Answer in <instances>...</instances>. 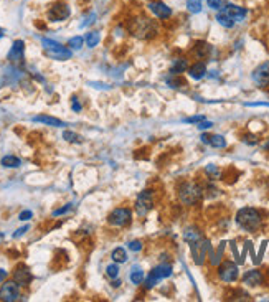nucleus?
I'll use <instances>...</instances> for the list:
<instances>
[{
  "mask_svg": "<svg viewBox=\"0 0 269 302\" xmlns=\"http://www.w3.org/2000/svg\"><path fill=\"white\" fill-rule=\"evenodd\" d=\"M127 30L132 37L141 38V40H150L159 33L157 23L145 15H136L129 20Z\"/></svg>",
  "mask_w": 269,
  "mask_h": 302,
  "instance_id": "nucleus-1",
  "label": "nucleus"
},
{
  "mask_svg": "<svg viewBox=\"0 0 269 302\" xmlns=\"http://www.w3.org/2000/svg\"><path fill=\"white\" fill-rule=\"evenodd\" d=\"M236 223H238V226L243 228L245 231H256L261 226L263 218H261V213L256 208L245 206V208H241L236 213Z\"/></svg>",
  "mask_w": 269,
  "mask_h": 302,
  "instance_id": "nucleus-2",
  "label": "nucleus"
},
{
  "mask_svg": "<svg viewBox=\"0 0 269 302\" xmlns=\"http://www.w3.org/2000/svg\"><path fill=\"white\" fill-rule=\"evenodd\" d=\"M179 198L184 205L193 206L195 203H198V200L202 198V188L193 182H185V183H182L179 188Z\"/></svg>",
  "mask_w": 269,
  "mask_h": 302,
  "instance_id": "nucleus-3",
  "label": "nucleus"
},
{
  "mask_svg": "<svg viewBox=\"0 0 269 302\" xmlns=\"http://www.w3.org/2000/svg\"><path fill=\"white\" fill-rule=\"evenodd\" d=\"M43 48H45L46 57L53 58V60H68L71 58V50L64 48L63 45L56 43L53 40H48V38H41Z\"/></svg>",
  "mask_w": 269,
  "mask_h": 302,
  "instance_id": "nucleus-4",
  "label": "nucleus"
},
{
  "mask_svg": "<svg viewBox=\"0 0 269 302\" xmlns=\"http://www.w3.org/2000/svg\"><path fill=\"white\" fill-rule=\"evenodd\" d=\"M154 206V192L152 190H144L136 200V211L139 217H145Z\"/></svg>",
  "mask_w": 269,
  "mask_h": 302,
  "instance_id": "nucleus-5",
  "label": "nucleus"
},
{
  "mask_svg": "<svg viewBox=\"0 0 269 302\" xmlns=\"http://www.w3.org/2000/svg\"><path fill=\"white\" fill-rule=\"evenodd\" d=\"M132 220V211L129 208H116L112 213L109 215L107 221L112 226H127Z\"/></svg>",
  "mask_w": 269,
  "mask_h": 302,
  "instance_id": "nucleus-6",
  "label": "nucleus"
},
{
  "mask_svg": "<svg viewBox=\"0 0 269 302\" xmlns=\"http://www.w3.org/2000/svg\"><path fill=\"white\" fill-rule=\"evenodd\" d=\"M238 276H240V271H238V266L233 261H225L218 267V278L223 282H235Z\"/></svg>",
  "mask_w": 269,
  "mask_h": 302,
  "instance_id": "nucleus-7",
  "label": "nucleus"
},
{
  "mask_svg": "<svg viewBox=\"0 0 269 302\" xmlns=\"http://www.w3.org/2000/svg\"><path fill=\"white\" fill-rule=\"evenodd\" d=\"M20 297L19 284L15 281H8L0 287V301L2 302H15Z\"/></svg>",
  "mask_w": 269,
  "mask_h": 302,
  "instance_id": "nucleus-8",
  "label": "nucleus"
},
{
  "mask_svg": "<svg viewBox=\"0 0 269 302\" xmlns=\"http://www.w3.org/2000/svg\"><path fill=\"white\" fill-rule=\"evenodd\" d=\"M253 81L259 86V88H266V86H269V61L261 63L253 71Z\"/></svg>",
  "mask_w": 269,
  "mask_h": 302,
  "instance_id": "nucleus-9",
  "label": "nucleus"
},
{
  "mask_svg": "<svg viewBox=\"0 0 269 302\" xmlns=\"http://www.w3.org/2000/svg\"><path fill=\"white\" fill-rule=\"evenodd\" d=\"M147 7H149V10L152 12V15L157 17L160 20H167L168 17L172 15V8L166 5L164 2H160V0H154V2H150Z\"/></svg>",
  "mask_w": 269,
  "mask_h": 302,
  "instance_id": "nucleus-10",
  "label": "nucleus"
},
{
  "mask_svg": "<svg viewBox=\"0 0 269 302\" xmlns=\"http://www.w3.org/2000/svg\"><path fill=\"white\" fill-rule=\"evenodd\" d=\"M69 17V7L66 3H55L48 10V20L50 21H63Z\"/></svg>",
  "mask_w": 269,
  "mask_h": 302,
  "instance_id": "nucleus-11",
  "label": "nucleus"
},
{
  "mask_svg": "<svg viewBox=\"0 0 269 302\" xmlns=\"http://www.w3.org/2000/svg\"><path fill=\"white\" fill-rule=\"evenodd\" d=\"M23 55H25V43L21 40L14 41L10 51H8V60H10V63L21 64L23 63Z\"/></svg>",
  "mask_w": 269,
  "mask_h": 302,
  "instance_id": "nucleus-12",
  "label": "nucleus"
},
{
  "mask_svg": "<svg viewBox=\"0 0 269 302\" xmlns=\"http://www.w3.org/2000/svg\"><path fill=\"white\" fill-rule=\"evenodd\" d=\"M192 251H193V258L197 264H203V260L207 256V251H210V243L205 240H200L197 243L192 244Z\"/></svg>",
  "mask_w": 269,
  "mask_h": 302,
  "instance_id": "nucleus-13",
  "label": "nucleus"
},
{
  "mask_svg": "<svg viewBox=\"0 0 269 302\" xmlns=\"http://www.w3.org/2000/svg\"><path fill=\"white\" fill-rule=\"evenodd\" d=\"M32 279H33V276L27 266H23V264L17 266V269L14 271V281L19 284V286H28V284L32 282Z\"/></svg>",
  "mask_w": 269,
  "mask_h": 302,
  "instance_id": "nucleus-14",
  "label": "nucleus"
},
{
  "mask_svg": "<svg viewBox=\"0 0 269 302\" xmlns=\"http://www.w3.org/2000/svg\"><path fill=\"white\" fill-rule=\"evenodd\" d=\"M221 10H223L225 14H228L235 21H241L246 17V8H243L240 5H233V3H227Z\"/></svg>",
  "mask_w": 269,
  "mask_h": 302,
  "instance_id": "nucleus-15",
  "label": "nucleus"
},
{
  "mask_svg": "<svg viewBox=\"0 0 269 302\" xmlns=\"http://www.w3.org/2000/svg\"><path fill=\"white\" fill-rule=\"evenodd\" d=\"M202 142L207 145H211V147H215V149L227 147V141H225V137L220 136V134H213V136H207V134H203Z\"/></svg>",
  "mask_w": 269,
  "mask_h": 302,
  "instance_id": "nucleus-16",
  "label": "nucleus"
},
{
  "mask_svg": "<svg viewBox=\"0 0 269 302\" xmlns=\"http://www.w3.org/2000/svg\"><path fill=\"white\" fill-rule=\"evenodd\" d=\"M243 284L251 286V287L259 286V284H263V274L259 273L258 269H251L245 276H243Z\"/></svg>",
  "mask_w": 269,
  "mask_h": 302,
  "instance_id": "nucleus-17",
  "label": "nucleus"
},
{
  "mask_svg": "<svg viewBox=\"0 0 269 302\" xmlns=\"http://www.w3.org/2000/svg\"><path fill=\"white\" fill-rule=\"evenodd\" d=\"M211 53V46L208 45L207 41H198L197 45L193 46V55L200 60H205L208 58V55Z\"/></svg>",
  "mask_w": 269,
  "mask_h": 302,
  "instance_id": "nucleus-18",
  "label": "nucleus"
},
{
  "mask_svg": "<svg viewBox=\"0 0 269 302\" xmlns=\"http://www.w3.org/2000/svg\"><path fill=\"white\" fill-rule=\"evenodd\" d=\"M35 122H41V124H46V126H51V127H62L64 126L63 121L53 118V116H45V114H40V116H35L33 118Z\"/></svg>",
  "mask_w": 269,
  "mask_h": 302,
  "instance_id": "nucleus-19",
  "label": "nucleus"
},
{
  "mask_svg": "<svg viewBox=\"0 0 269 302\" xmlns=\"http://www.w3.org/2000/svg\"><path fill=\"white\" fill-rule=\"evenodd\" d=\"M188 75L193 78V80H202L203 76L207 75V64L205 63H195L188 68Z\"/></svg>",
  "mask_w": 269,
  "mask_h": 302,
  "instance_id": "nucleus-20",
  "label": "nucleus"
},
{
  "mask_svg": "<svg viewBox=\"0 0 269 302\" xmlns=\"http://www.w3.org/2000/svg\"><path fill=\"white\" fill-rule=\"evenodd\" d=\"M152 276H155V278L159 279H166L168 278V276L172 274V266L170 264H159V266H155L154 269H152Z\"/></svg>",
  "mask_w": 269,
  "mask_h": 302,
  "instance_id": "nucleus-21",
  "label": "nucleus"
},
{
  "mask_svg": "<svg viewBox=\"0 0 269 302\" xmlns=\"http://www.w3.org/2000/svg\"><path fill=\"white\" fill-rule=\"evenodd\" d=\"M185 70H188V61H186L185 58H179V60H175V61H173L172 68H170V75L172 76H179Z\"/></svg>",
  "mask_w": 269,
  "mask_h": 302,
  "instance_id": "nucleus-22",
  "label": "nucleus"
},
{
  "mask_svg": "<svg viewBox=\"0 0 269 302\" xmlns=\"http://www.w3.org/2000/svg\"><path fill=\"white\" fill-rule=\"evenodd\" d=\"M216 21L225 28H233L236 25V21L233 20L228 14H225L223 10H218V14H216Z\"/></svg>",
  "mask_w": 269,
  "mask_h": 302,
  "instance_id": "nucleus-23",
  "label": "nucleus"
},
{
  "mask_svg": "<svg viewBox=\"0 0 269 302\" xmlns=\"http://www.w3.org/2000/svg\"><path fill=\"white\" fill-rule=\"evenodd\" d=\"M184 240L186 241V243L193 244V243H197V241L202 240V235H200V231L195 230V228H188V230L184 233Z\"/></svg>",
  "mask_w": 269,
  "mask_h": 302,
  "instance_id": "nucleus-24",
  "label": "nucleus"
},
{
  "mask_svg": "<svg viewBox=\"0 0 269 302\" xmlns=\"http://www.w3.org/2000/svg\"><path fill=\"white\" fill-rule=\"evenodd\" d=\"M20 159L15 157V155H5L2 159V165L7 167V169H17V167H20Z\"/></svg>",
  "mask_w": 269,
  "mask_h": 302,
  "instance_id": "nucleus-25",
  "label": "nucleus"
},
{
  "mask_svg": "<svg viewBox=\"0 0 269 302\" xmlns=\"http://www.w3.org/2000/svg\"><path fill=\"white\" fill-rule=\"evenodd\" d=\"M112 260H114V262H125L127 261V253H125L124 248H116L114 251H112Z\"/></svg>",
  "mask_w": 269,
  "mask_h": 302,
  "instance_id": "nucleus-26",
  "label": "nucleus"
},
{
  "mask_svg": "<svg viewBox=\"0 0 269 302\" xmlns=\"http://www.w3.org/2000/svg\"><path fill=\"white\" fill-rule=\"evenodd\" d=\"M131 281L136 284V286H141L142 281H144V273H142L139 267H134L132 273H131Z\"/></svg>",
  "mask_w": 269,
  "mask_h": 302,
  "instance_id": "nucleus-27",
  "label": "nucleus"
},
{
  "mask_svg": "<svg viewBox=\"0 0 269 302\" xmlns=\"http://www.w3.org/2000/svg\"><path fill=\"white\" fill-rule=\"evenodd\" d=\"M186 7L192 14H200L202 12V0H186Z\"/></svg>",
  "mask_w": 269,
  "mask_h": 302,
  "instance_id": "nucleus-28",
  "label": "nucleus"
},
{
  "mask_svg": "<svg viewBox=\"0 0 269 302\" xmlns=\"http://www.w3.org/2000/svg\"><path fill=\"white\" fill-rule=\"evenodd\" d=\"M86 43H88L89 48H94V46L99 43V33L98 32H89L86 35Z\"/></svg>",
  "mask_w": 269,
  "mask_h": 302,
  "instance_id": "nucleus-29",
  "label": "nucleus"
},
{
  "mask_svg": "<svg viewBox=\"0 0 269 302\" xmlns=\"http://www.w3.org/2000/svg\"><path fill=\"white\" fill-rule=\"evenodd\" d=\"M63 137H64V139H66L68 142H73V144H81V142H83V137L78 136V134H75V132H71V131L64 132Z\"/></svg>",
  "mask_w": 269,
  "mask_h": 302,
  "instance_id": "nucleus-30",
  "label": "nucleus"
},
{
  "mask_svg": "<svg viewBox=\"0 0 269 302\" xmlns=\"http://www.w3.org/2000/svg\"><path fill=\"white\" fill-rule=\"evenodd\" d=\"M83 43H84V38H83V37H73L71 40H69L68 45L71 46L73 50H80L81 46H83Z\"/></svg>",
  "mask_w": 269,
  "mask_h": 302,
  "instance_id": "nucleus-31",
  "label": "nucleus"
},
{
  "mask_svg": "<svg viewBox=\"0 0 269 302\" xmlns=\"http://www.w3.org/2000/svg\"><path fill=\"white\" fill-rule=\"evenodd\" d=\"M208 7L211 8V10H221L225 5H227V2L225 0H207Z\"/></svg>",
  "mask_w": 269,
  "mask_h": 302,
  "instance_id": "nucleus-32",
  "label": "nucleus"
},
{
  "mask_svg": "<svg viewBox=\"0 0 269 302\" xmlns=\"http://www.w3.org/2000/svg\"><path fill=\"white\" fill-rule=\"evenodd\" d=\"M107 276L109 278H118V274H119V267L118 264H111V266H107Z\"/></svg>",
  "mask_w": 269,
  "mask_h": 302,
  "instance_id": "nucleus-33",
  "label": "nucleus"
},
{
  "mask_svg": "<svg viewBox=\"0 0 269 302\" xmlns=\"http://www.w3.org/2000/svg\"><path fill=\"white\" fill-rule=\"evenodd\" d=\"M157 282H159V279L155 278V276L149 274V278L145 279V289H152L154 286H157Z\"/></svg>",
  "mask_w": 269,
  "mask_h": 302,
  "instance_id": "nucleus-34",
  "label": "nucleus"
},
{
  "mask_svg": "<svg viewBox=\"0 0 269 302\" xmlns=\"http://www.w3.org/2000/svg\"><path fill=\"white\" fill-rule=\"evenodd\" d=\"M202 121H205V116H192V118L185 119L186 124H200Z\"/></svg>",
  "mask_w": 269,
  "mask_h": 302,
  "instance_id": "nucleus-35",
  "label": "nucleus"
},
{
  "mask_svg": "<svg viewBox=\"0 0 269 302\" xmlns=\"http://www.w3.org/2000/svg\"><path fill=\"white\" fill-rule=\"evenodd\" d=\"M129 249H131V251H141L142 243L141 241H131V243H129Z\"/></svg>",
  "mask_w": 269,
  "mask_h": 302,
  "instance_id": "nucleus-36",
  "label": "nucleus"
},
{
  "mask_svg": "<svg viewBox=\"0 0 269 302\" xmlns=\"http://www.w3.org/2000/svg\"><path fill=\"white\" fill-rule=\"evenodd\" d=\"M33 217V213L30 210H25V211H21V213L19 215V220H21V221H27V220H30Z\"/></svg>",
  "mask_w": 269,
  "mask_h": 302,
  "instance_id": "nucleus-37",
  "label": "nucleus"
},
{
  "mask_svg": "<svg viewBox=\"0 0 269 302\" xmlns=\"http://www.w3.org/2000/svg\"><path fill=\"white\" fill-rule=\"evenodd\" d=\"M71 107H73V111H76V113H80V111H81V104L78 102V98H76V96L71 98Z\"/></svg>",
  "mask_w": 269,
  "mask_h": 302,
  "instance_id": "nucleus-38",
  "label": "nucleus"
},
{
  "mask_svg": "<svg viewBox=\"0 0 269 302\" xmlns=\"http://www.w3.org/2000/svg\"><path fill=\"white\" fill-rule=\"evenodd\" d=\"M68 210H71V205H66V206H63V208H60V210H55V211H53V217H58V215L66 213Z\"/></svg>",
  "mask_w": 269,
  "mask_h": 302,
  "instance_id": "nucleus-39",
  "label": "nucleus"
},
{
  "mask_svg": "<svg viewBox=\"0 0 269 302\" xmlns=\"http://www.w3.org/2000/svg\"><path fill=\"white\" fill-rule=\"evenodd\" d=\"M207 174H210V175H215V177H218V175H220V172H218V169H216L215 165H208V167H207Z\"/></svg>",
  "mask_w": 269,
  "mask_h": 302,
  "instance_id": "nucleus-40",
  "label": "nucleus"
},
{
  "mask_svg": "<svg viewBox=\"0 0 269 302\" xmlns=\"http://www.w3.org/2000/svg\"><path fill=\"white\" fill-rule=\"evenodd\" d=\"M213 126V122H210V121H202L200 124H198V129H202V131H205V129H210Z\"/></svg>",
  "mask_w": 269,
  "mask_h": 302,
  "instance_id": "nucleus-41",
  "label": "nucleus"
},
{
  "mask_svg": "<svg viewBox=\"0 0 269 302\" xmlns=\"http://www.w3.org/2000/svg\"><path fill=\"white\" fill-rule=\"evenodd\" d=\"M25 231H28V226H23V228H20V230H17V233H14V238H20Z\"/></svg>",
  "mask_w": 269,
  "mask_h": 302,
  "instance_id": "nucleus-42",
  "label": "nucleus"
},
{
  "mask_svg": "<svg viewBox=\"0 0 269 302\" xmlns=\"http://www.w3.org/2000/svg\"><path fill=\"white\" fill-rule=\"evenodd\" d=\"M245 142H248V144H256L258 139H256V136H245Z\"/></svg>",
  "mask_w": 269,
  "mask_h": 302,
  "instance_id": "nucleus-43",
  "label": "nucleus"
},
{
  "mask_svg": "<svg viewBox=\"0 0 269 302\" xmlns=\"http://www.w3.org/2000/svg\"><path fill=\"white\" fill-rule=\"evenodd\" d=\"M5 278H7V271L5 269H0V284L5 281Z\"/></svg>",
  "mask_w": 269,
  "mask_h": 302,
  "instance_id": "nucleus-44",
  "label": "nucleus"
},
{
  "mask_svg": "<svg viewBox=\"0 0 269 302\" xmlns=\"http://www.w3.org/2000/svg\"><path fill=\"white\" fill-rule=\"evenodd\" d=\"M3 238H5V235H3V233H0V241H2Z\"/></svg>",
  "mask_w": 269,
  "mask_h": 302,
  "instance_id": "nucleus-45",
  "label": "nucleus"
},
{
  "mask_svg": "<svg viewBox=\"0 0 269 302\" xmlns=\"http://www.w3.org/2000/svg\"><path fill=\"white\" fill-rule=\"evenodd\" d=\"M2 37H3V30L0 28V38H2Z\"/></svg>",
  "mask_w": 269,
  "mask_h": 302,
  "instance_id": "nucleus-46",
  "label": "nucleus"
},
{
  "mask_svg": "<svg viewBox=\"0 0 269 302\" xmlns=\"http://www.w3.org/2000/svg\"><path fill=\"white\" fill-rule=\"evenodd\" d=\"M268 149H269V144H268Z\"/></svg>",
  "mask_w": 269,
  "mask_h": 302,
  "instance_id": "nucleus-47",
  "label": "nucleus"
}]
</instances>
